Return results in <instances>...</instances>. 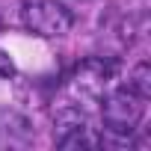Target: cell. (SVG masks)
<instances>
[{"instance_id":"obj_4","label":"cell","mask_w":151,"mask_h":151,"mask_svg":"<svg viewBox=\"0 0 151 151\" xmlns=\"http://www.w3.org/2000/svg\"><path fill=\"white\" fill-rule=\"evenodd\" d=\"M56 145L65 151H80V148H98L101 139L89 127V122L80 110L68 107V110L56 113Z\"/></svg>"},{"instance_id":"obj_2","label":"cell","mask_w":151,"mask_h":151,"mask_svg":"<svg viewBox=\"0 0 151 151\" xmlns=\"http://www.w3.org/2000/svg\"><path fill=\"white\" fill-rule=\"evenodd\" d=\"M21 18H24V27L42 39L65 36L74 24L71 9L65 3H59V0H24Z\"/></svg>"},{"instance_id":"obj_5","label":"cell","mask_w":151,"mask_h":151,"mask_svg":"<svg viewBox=\"0 0 151 151\" xmlns=\"http://www.w3.org/2000/svg\"><path fill=\"white\" fill-rule=\"evenodd\" d=\"M127 89L130 92H136L139 98H151V68L145 65V62H139L133 71H130V80H127Z\"/></svg>"},{"instance_id":"obj_1","label":"cell","mask_w":151,"mask_h":151,"mask_svg":"<svg viewBox=\"0 0 151 151\" xmlns=\"http://www.w3.org/2000/svg\"><path fill=\"white\" fill-rule=\"evenodd\" d=\"M145 116V98H139L136 92H130L127 86L124 89H107L101 95V119H104V127L110 133H133L136 124L142 122Z\"/></svg>"},{"instance_id":"obj_3","label":"cell","mask_w":151,"mask_h":151,"mask_svg":"<svg viewBox=\"0 0 151 151\" xmlns=\"http://www.w3.org/2000/svg\"><path fill=\"white\" fill-rule=\"evenodd\" d=\"M113 77H116V65H113L110 59L89 56V59H83L77 68H74V74H71V86H74V92H77V95L98 101V98L110 89Z\"/></svg>"},{"instance_id":"obj_6","label":"cell","mask_w":151,"mask_h":151,"mask_svg":"<svg viewBox=\"0 0 151 151\" xmlns=\"http://www.w3.org/2000/svg\"><path fill=\"white\" fill-rule=\"evenodd\" d=\"M0 74H3V77H12V74H15V65H12V59L3 50H0Z\"/></svg>"}]
</instances>
